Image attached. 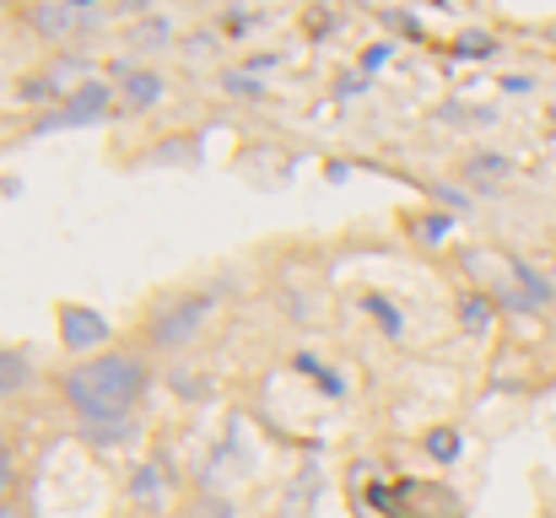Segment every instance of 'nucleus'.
Returning <instances> with one entry per match:
<instances>
[{"mask_svg": "<svg viewBox=\"0 0 556 518\" xmlns=\"http://www.w3.org/2000/svg\"><path fill=\"white\" fill-rule=\"evenodd\" d=\"M60 394H65V405L98 432V427H119L136 405H141V394H147V367L136 362V356H125V351H103V356H87V362H76L65 378H60Z\"/></svg>", "mask_w": 556, "mask_h": 518, "instance_id": "1", "label": "nucleus"}, {"mask_svg": "<svg viewBox=\"0 0 556 518\" xmlns=\"http://www.w3.org/2000/svg\"><path fill=\"white\" fill-rule=\"evenodd\" d=\"M389 508L400 518H465V503L443 481H400Z\"/></svg>", "mask_w": 556, "mask_h": 518, "instance_id": "2", "label": "nucleus"}, {"mask_svg": "<svg viewBox=\"0 0 556 518\" xmlns=\"http://www.w3.org/2000/svg\"><path fill=\"white\" fill-rule=\"evenodd\" d=\"M33 383V362L22 356V351H11V345H0V400H11V394H22Z\"/></svg>", "mask_w": 556, "mask_h": 518, "instance_id": "3", "label": "nucleus"}, {"mask_svg": "<svg viewBox=\"0 0 556 518\" xmlns=\"http://www.w3.org/2000/svg\"><path fill=\"white\" fill-rule=\"evenodd\" d=\"M11 487H16V454H11V443L0 438V497H11Z\"/></svg>", "mask_w": 556, "mask_h": 518, "instance_id": "4", "label": "nucleus"}, {"mask_svg": "<svg viewBox=\"0 0 556 518\" xmlns=\"http://www.w3.org/2000/svg\"><path fill=\"white\" fill-rule=\"evenodd\" d=\"M130 87H136V92H130V103H157V87H163V81H157V76H136Z\"/></svg>", "mask_w": 556, "mask_h": 518, "instance_id": "5", "label": "nucleus"}, {"mask_svg": "<svg viewBox=\"0 0 556 518\" xmlns=\"http://www.w3.org/2000/svg\"><path fill=\"white\" fill-rule=\"evenodd\" d=\"M0 518H22V514H16V508H0Z\"/></svg>", "mask_w": 556, "mask_h": 518, "instance_id": "6", "label": "nucleus"}]
</instances>
